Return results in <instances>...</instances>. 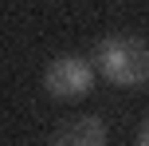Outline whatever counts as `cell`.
<instances>
[{"mask_svg":"<svg viewBox=\"0 0 149 146\" xmlns=\"http://www.w3.org/2000/svg\"><path fill=\"white\" fill-rule=\"evenodd\" d=\"M94 67L106 83L137 91L149 83V39L141 36H102L94 47Z\"/></svg>","mask_w":149,"mask_h":146,"instance_id":"6da1fadb","label":"cell"},{"mask_svg":"<svg viewBox=\"0 0 149 146\" xmlns=\"http://www.w3.org/2000/svg\"><path fill=\"white\" fill-rule=\"evenodd\" d=\"M94 79H98V67L82 55H59V59L47 63L43 71V91L59 103H79L94 91Z\"/></svg>","mask_w":149,"mask_h":146,"instance_id":"7a4b0ae2","label":"cell"},{"mask_svg":"<svg viewBox=\"0 0 149 146\" xmlns=\"http://www.w3.org/2000/svg\"><path fill=\"white\" fill-rule=\"evenodd\" d=\"M106 138H110V130H106L102 118L82 115V118H74V123L59 126L51 142H55V146H106Z\"/></svg>","mask_w":149,"mask_h":146,"instance_id":"3957f363","label":"cell"},{"mask_svg":"<svg viewBox=\"0 0 149 146\" xmlns=\"http://www.w3.org/2000/svg\"><path fill=\"white\" fill-rule=\"evenodd\" d=\"M137 146H149V115L141 118V126H137Z\"/></svg>","mask_w":149,"mask_h":146,"instance_id":"277c9868","label":"cell"}]
</instances>
